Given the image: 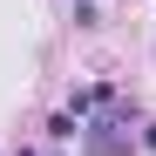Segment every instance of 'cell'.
<instances>
[{
	"label": "cell",
	"mask_w": 156,
	"mask_h": 156,
	"mask_svg": "<svg viewBox=\"0 0 156 156\" xmlns=\"http://www.w3.org/2000/svg\"><path fill=\"white\" fill-rule=\"evenodd\" d=\"M82 149L88 156H129V109H95L82 122Z\"/></svg>",
	"instance_id": "6da1fadb"
},
{
	"label": "cell",
	"mask_w": 156,
	"mask_h": 156,
	"mask_svg": "<svg viewBox=\"0 0 156 156\" xmlns=\"http://www.w3.org/2000/svg\"><path fill=\"white\" fill-rule=\"evenodd\" d=\"M143 149H156V122H143Z\"/></svg>",
	"instance_id": "7a4b0ae2"
},
{
	"label": "cell",
	"mask_w": 156,
	"mask_h": 156,
	"mask_svg": "<svg viewBox=\"0 0 156 156\" xmlns=\"http://www.w3.org/2000/svg\"><path fill=\"white\" fill-rule=\"evenodd\" d=\"M14 156H34V149H14Z\"/></svg>",
	"instance_id": "3957f363"
}]
</instances>
